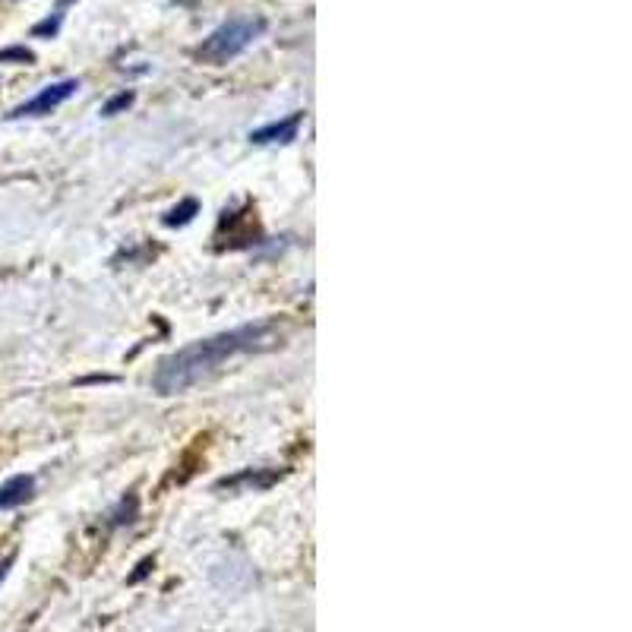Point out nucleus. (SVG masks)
I'll list each match as a JSON object with an SVG mask.
<instances>
[{"instance_id":"7ed1b4c3","label":"nucleus","mask_w":632,"mask_h":632,"mask_svg":"<svg viewBox=\"0 0 632 632\" xmlns=\"http://www.w3.org/2000/svg\"><path fill=\"white\" fill-rule=\"evenodd\" d=\"M76 92H79V79H61V83L45 86L35 98H29V102H23L19 108H13L7 117H10V121H23V117H45V114H51L54 108H61L64 102H70V98H73Z\"/></svg>"},{"instance_id":"0eeeda50","label":"nucleus","mask_w":632,"mask_h":632,"mask_svg":"<svg viewBox=\"0 0 632 632\" xmlns=\"http://www.w3.org/2000/svg\"><path fill=\"white\" fill-rule=\"evenodd\" d=\"M196 212H200V203H196V200H184L181 206H174V209L165 215V225H168V228H174V225H187Z\"/></svg>"},{"instance_id":"9d476101","label":"nucleus","mask_w":632,"mask_h":632,"mask_svg":"<svg viewBox=\"0 0 632 632\" xmlns=\"http://www.w3.org/2000/svg\"><path fill=\"white\" fill-rule=\"evenodd\" d=\"M57 29H61V13H57L54 19H45V23H38L32 29V35H57Z\"/></svg>"},{"instance_id":"9b49d317","label":"nucleus","mask_w":632,"mask_h":632,"mask_svg":"<svg viewBox=\"0 0 632 632\" xmlns=\"http://www.w3.org/2000/svg\"><path fill=\"white\" fill-rule=\"evenodd\" d=\"M13 563H16V550H10V553H4V557H0V582L7 579V572H10Z\"/></svg>"},{"instance_id":"f257e3e1","label":"nucleus","mask_w":632,"mask_h":632,"mask_svg":"<svg viewBox=\"0 0 632 632\" xmlns=\"http://www.w3.org/2000/svg\"><path fill=\"white\" fill-rule=\"evenodd\" d=\"M282 339V329L275 320H260L237 326L231 332L209 335V339L193 342L181 351L168 354L152 373V389L158 395H177L187 392L190 386L209 380L212 373H219L237 354H253V351H269Z\"/></svg>"},{"instance_id":"f03ea898","label":"nucleus","mask_w":632,"mask_h":632,"mask_svg":"<svg viewBox=\"0 0 632 632\" xmlns=\"http://www.w3.org/2000/svg\"><path fill=\"white\" fill-rule=\"evenodd\" d=\"M266 26L269 23L263 16H234L215 32H209V38L196 54H200V61H206V64H228L237 54H244L256 38L266 32Z\"/></svg>"},{"instance_id":"20e7f679","label":"nucleus","mask_w":632,"mask_h":632,"mask_svg":"<svg viewBox=\"0 0 632 632\" xmlns=\"http://www.w3.org/2000/svg\"><path fill=\"white\" fill-rule=\"evenodd\" d=\"M304 124V114H291L285 117V121L279 124H269V127H260V130H253L250 133V143L256 146H272V143H291V140H298V130Z\"/></svg>"},{"instance_id":"1a4fd4ad","label":"nucleus","mask_w":632,"mask_h":632,"mask_svg":"<svg viewBox=\"0 0 632 632\" xmlns=\"http://www.w3.org/2000/svg\"><path fill=\"white\" fill-rule=\"evenodd\" d=\"M32 57L35 54L29 48H7V51H0V64H7V61H23V64H29Z\"/></svg>"},{"instance_id":"423d86ee","label":"nucleus","mask_w":632,"mask_h":632,"mask_svg":"<svg viewBox=\"0 0 632 632\" xmlns=\"http://www.w3.org/2000/svg\"><path fill=\"white\" fill-rule=\"evenodd\" d=\"M275 478H279V474H275V471H266L263 474V478H256V474L253 471H244V474H237V478H231V481H222L219 487H241V484H253V490H263V487H269Z\"/></svg>"},{"instance_id":"f8f14e48","label":"nucleus","mask_w":632,"mask_h":632,"mask_svg":"<svg viewBox=\"0 0 632 632\" xmlns=\"http://www.w3.org/2000/svg\"><path fill=\"white\" fill-rule=\"evenodd\" d=\"M67 4H73V0H61V7H67Z\"/></svg>"},{"instance_id":"6e6552de","label":"nucleus","mask_w":632,"mask_h":632,"mask_svg":"<svg viewBox=\"0 0 632 632\" xmlns=\"http://www.w3.org/2000/svg\"><path fill=\"white\" fill-rule=\"evenodd\" d=\"M130 105H133V92H121V95L111 98V102L102 108V114H105V117H114L117 111H124V108H130Z\"/></svg>"},{"instance_id":"39448f33","label":"nucleus","mask_w":632,"mask_h":632,"mask_svg":"<svg viewBox=\"0 0 632 632\" xmlns=\"http://www.w3.org/2000/svg\"><path fill=\"white\" fill-rule=\"evenodd\" d=\"M35 497V478L32 474H16V478L0 484V509H19Z\"/></svg>"}]
</instances>
